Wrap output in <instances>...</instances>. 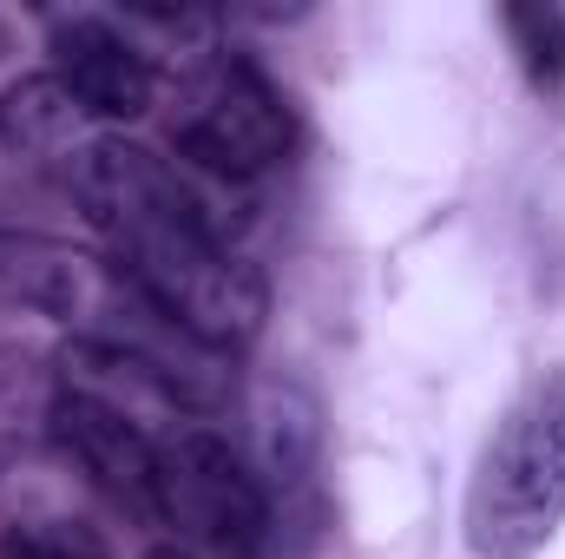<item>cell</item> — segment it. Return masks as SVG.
Segmentation results:
<instances>
[{
	"mask_svg": "<svg viewBox=\"0 0 565 559\" xmlns=\"http://www.w3.org/2000/svg\"><path fill=\"white\" fill-rule=\"evenodd\" d=\"M66 184L79 218L106 244L113 277L164 323H178L217 356H237L264 336V271L244 251H231L224 224L204 211V198L164 151L126 133H93L73 145Z\"/></svg>",
	"mask_w": 565,
	"mask_h": 559,
	"instance_id": "obj_1",
	"label": "cell"
},
{
	"mask_svg": "<svg viewBox=\"0 0 565 559\" xmlns=\"http://www.w3.org/2000/svg\"><path fill=\"white\" fill-rule=\"evenodd\" d=\"M565 527V362L540 369L507 415L493 421L467 500L460 534L473 559H540Z\"/></svg>",
	"mask_w": 565,
	"mask_h": 559,
	"instance_id": "obj_2",
	"label": "cell"
},
{
	"mask_svg": "<svg viewBox=\"0 0 565 559\" xmlns=\"http://www.w3.org/2000/svg\"><path fill=\"white\" fill-rule=\"evenodd\" d=\"M151 520L178 534L198 559H270L277 507L244 461V447L204 421H171L158 441Z\"/></svg>",
	"mask_w": 565,
	"mask_h": 559,
	"instance_id": "obj_3",
	"label": "cell"
},
{
	"mask_svg": "<svg viewBox=\"0 0 565 559\" xmlns=\"http://www.w3.org/2000/svg\"><path fill=\"white\" fill-rule=\"evenodd\" d=\"M171 139H178V158H191L198 171H211L224 184H250L289 158L296 119H289V99L277 93V80L250 53L211 46L178 80Z\"/></svg>",
	"mask_w": 565,
	"mask_h": 559,
	"instance_id": "obj_4",
	"label": "cell"
},
{
	"mask_svg": "<svg viewBox=\"0 0 565 559\" xmlns=\"http://www.w3.org/2000/svg\"><path fill=\"white\" fill-rule=\"evenodd\" d=\"M46 73L66 86L79 119L132 126L158 106V66L113 13H53L46 20Z\"/></svg>",
	"mask_w": 565,
	"mask_h": 559,
	"instance_id": "obj_5",
	"label": "cell"
},
{
	"mask_svg": "<svg viewBox=\"0 0 565 559\" xmlns=\"http://www.w3.org/2000/svg\"><path fill=\"white\" fill-rule=\"evenodd\" d=\"M46 434L106 500H119L126 514L151 520V481H158V441L164 434L145 428L139 409H119V402H106L93 389L60 382V395L46 409Z\"/></svg>",
	"mask_w": 565,
	"mask_h": 559,
	"instance_id": "obj_6",
	"label": "cell"
},
{
	"mask_svg": "<svg viewBox=\"0 0 565 559\" xmlns=\"http://www.w3.org/2000/svg\"><path fill=\"white\" fill-rule=\"evenodd\" d=\"M93 289V257L40 238V231H0V303L33 309V316H86Z\"/></svg>",
	"mask_w": 565,
	"mask_h": 559,
	"instance_id": "obj_7",
	"label": "cell"
},
{
	"mask_svg": "<svg viewBox=\"0 0 565 559\" xmlns=\"http://www.w3.org/2000/svg\"><path fill=\"white\" fill-rule=\"evenodd\" d=\"M244 461L257 467L270 507L282 494H302L309 467H316V409H309V395H296L282 382L257 389V402H250V454Z\"/></svg>",
	"mask_w": 565,
	"mask_h": 559,
	"instance_id": "obj_8",
	"label": "cell"
},
{
	"mask_svg": "<svg viewBox=\"0 0 565 559\" xmlns=\"http://www.w3.org/2000/svg\"><path fill=\"white\" fill-rule=\"evenodd\" d=\"M0 145L20 158H73L79 145V106L53 73H20L0 86Z\"/></svg>",
	"mask_w": 565,
	"mask_h": 559,
	"instance_id": "obj_9",
	"label": "cell"
},
{
	"mask_svg": "<svg viewBox=\"0 0 565 559\" xmlns=\"http://www.w3.org/2000/svg\"><path fill=\"white\" fill-rule=\"evenodd\" d=\"M500 27H507V46L526 73V86L540 99H565V13L559 7H540V0H513L500 7Z\"/></svg>",
	"mask_w": 565,
	"mask_h": 559,
	"instance_id": "obj_10",
	"label": "cell"
},
{
	"mask_svg": "<svg viewBox=\"0 0 565 559\" xmlns=\"http://www.w3.org/2000/svg\"><path fill=\"white\" fill-rule=\"evenodd\" d=\"M60 395V362L20 349V342H0V428L7 421H40L46 428V409Z\"/></svg>",
	"mask_w": 565,
	"mask_h": 559,
	"instance_id": "obj_11",
	"label": "cell"
},
{
	"mask_svg": "<svg viewBox=\"0 0 565 559\" xmlns=\"http://www.w3.org/2000/svg\"><path fill=\"white\" fill-rule=\"evenodd\" d=\"M139 559H198V553H191V547H178V540H171V547H151V553H139Z\"/></svg>",
	"mask_w": 565,
	"mask_h": 559,
	"instance_id": "obj_12",
	"label": "cell"
}]
</instances>
